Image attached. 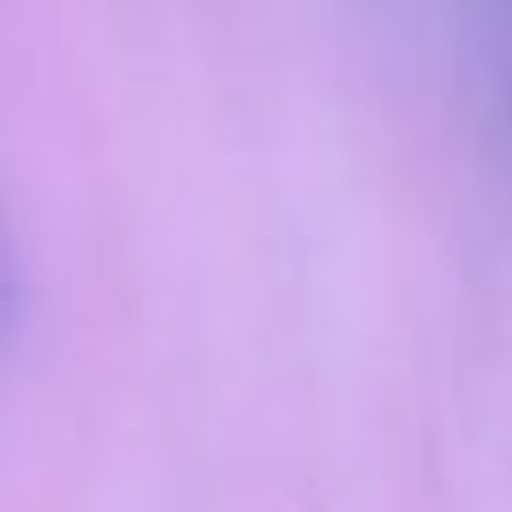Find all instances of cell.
Listing matches in <instances>:
<instances>
[{
	"label": "cell",
	"mask_w": 512,
	"mask_h": 512,
	"mask_svg": "<svg viewBox=\"0 0 512 512\" xmlns=\"http://www.w3.org/2000/svg\"><path fill=\"white\" fill-rule=\"evenodd\" d=\"M19 320V272H13V253L0 241V332Z\"/></svg>",
	"instance_id": "obj_1"
}]
</instances>
